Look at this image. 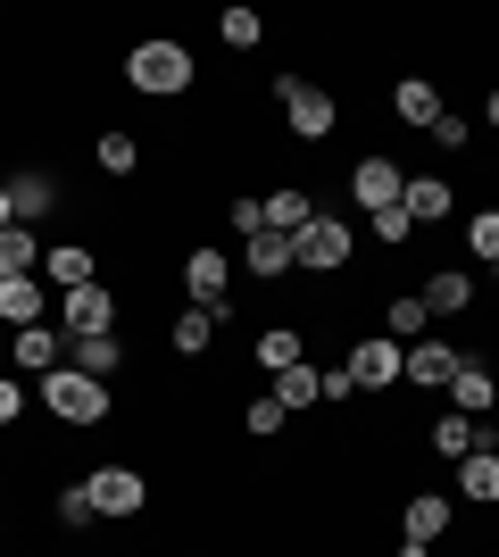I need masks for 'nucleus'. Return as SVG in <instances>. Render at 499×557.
<instances>
[{"label": "nucleus", "mask_w": 499, "mask_h": 557, "mask_svg": "<svg viewBox=\"0 0 499 557\" xmlns=\"http://www.w3.org/2000/svg\"><path fill=\"white\" fill-rule=\"evenodd\" d=\"M92 166H100V175H117V184H125V175L142 166V141L125 134V125H109V134L92 141Z\"/></svg>", "instance_id": "obj_29"}, {"label": "nucleus", "mask_w": 499, "mask_h": 557, "mask_svg": "<svg viewBox=\"0 0 499 557\" xmlns=\"http://www.w3.org/2000/svg\"><path fill=\"white\" fill-rule=\"evenodd\" d=\"M42 283L75 292V283H100V267H92V250H84V242H50V250H42Z\"/></svg>", "instance_id": "obj_24"}, {"label": "nucleus", "mask_w": 499, "mask_h": 557, "mask_svg": "<svg viewBox=\"0 0 499 557\" xmlns=\"http://www.w3.org/2000/svg\"><path fill=\"white\" fill-rule=\"evenodd\" d=\"M425 449L458 466V458H475V449H499V424H491V417H458V408H441V417L425 424Z\"/></svg>", "instance_id": "obj_8"}, {"label": "nucleus", "mask_w": 499, "mask_h": 557, "mask_svg": "<svg viewBox=\"0 0 499 557\" xmlns=\"http://www.w3.org/2000/svg\"><path fill=\"white\" fill-rule=\"evenodd\" d=\"M458 233H466V250H475V258H491V267H499V209H475Z\"/></svg>", "instance_id": "obj_34"}, {"label": "nucleus", "mask_w": 499, "mask_h": 557, "mask_svg": "<svg viewBox=\"0 0 499 557\" xmlns=\"http://www.w3.org/2000/svg\"><path fill=\"white\" fill-rule=\"evenodd\" d=\"M383 333H391V342H425L433 333V317H425V300H416V292H391V300H383Z\"/></svg>", "instance_id": "obj_26"}, {"label": "nucleus", "mask_w": 499, "mask_h": 557, "mask_svg": "<svg viewBox=\"0 0 499 557\" xmlns=\"http://www.w3.org/2000/svg\"><path fill=\"white\" fill-rule=\"evenodd\" d=\"M42 292H50V283L42 275H9V283H0V325H9V333H25V325H42Z\"/></svg>", "instance_id": "obj_20"}, {"label": "nucleus", "mask_w": 499, "mask_h": 557, "mask_svg": "<svg viewBox=\"0 0 499 557\" xmlns=\"http://www.w3.org/2000/svg\"><path fill=\"white\" fill-rule=\"evenodd\" d=\"M9 367H25L34 383H42V374L59 367V333H50V325H25L17 342H9Z\"/></svg>", "instance_id": "obj_27"}, {"label": "nucleus", "mask_w": 499, "mask_h": 557, "mask_svg": "<svg viewBox=\"0 0 499 557\" xmlns=\"http://www.w3.org/2000/svg\"><path fill=\"white\" fill-rule=\"evenodd\" d=\"M84 491H92L100 516H142L150 508V474H142V466H92Z\"/></svg>", "instance_id": "obj_10"}, {"label": "nucleus", "mask_w": 499, "mask_h": 557, "mask_svg": "<svg viewBox=\"0 0 499 557\" xmlns=\"http://www.w3.org/2000/svg\"><path fill=\"white\" fill-rule=\"evenodd\" d=\"M0 424H25V383L17 374H0Z\"/></svg>", "instance_id": "obj_38"}, {"label": "nucleus", "mask_w": 499, "mask_h": 557, "mask_svg": "<svg viewBox=\"0 0 499 557\" xmlns=\"http://www.w3.org/2000/svg\"><path fill=\"white\" fill-rule=\"evenodd\" d=\"M275 399H284L291 417H300V408H325V367H309V358H300L291 374H275Z\"/></svg>", "instance_id": "obj_28"}, {"label": "nucleus", "mask_w": 499, "mask_h": 557, "mask_svg": "<svg viewBox=\"0 0 499 557\" xmlns=\"http://www.w3.org/2000/svg\"><path fill=\"white\" fill-rule=\"evenodd\" d=\"M59 200H67V191H59V175H50V166H17V175H9V209H17V225H25V233L42 225Z\"/></svg>", "instance_id": "obj_16"}, {"label": "nucleus", "mask_w": 499, "mask_h": 557, "mask_svg": "<svg viewBox=\"0 0 499 557\" xmlns=\"http://www.w3.org/2000/svg\"><path fill=\"white\" fill-rule=\"evenodd\" d=\"M125 333H59V367H75V374H92V383H109L117 392V374H125Z\"/></svg>", "instance_id": "obj_6"}, {"label": "nucleus", "mask_w": 499, "mask_h": 557, "mask_svg": "<svg viewBox=\"0 0 499 557\" xmlns=\"http://www.w3.org/2000/svg\"><path fill=\"white\" fill-rule=\"evenodd\" d=\"M225 225H234L241 242H250V233H266V191H241L234 209H225Z\"/></svg>", "instance_id": "obj_35"}, {"label": "nucleus", "mask_w": 499, "mask_h": 557, "mask_svg": "<svg viewBox=\"0 0 499 557\" xmlns=\"http://www.w3.org/2000/svg\"><path fill=\"white\" fill-rule=\"evenodd\" d=\"M309 216H316V191H300V184H275V191H266V233H284V242H291Z\"/></svg>", "instance_id": "obj_25"}, {"label": "nucleus", "mask_w": 499, "mask_h": 557, "mask_svg": "<svg viewBox=\"0 0 499 557\" xmlns=\"http://www.w3.org/2000/svg\"><path fill=\"white\" fill-rule=\"evenodd\" d=\"M341 399H358V383L341 367H325V408H341Z\"/></svg>", "instance_id": "obj_39"}, {"label": "nucleus", "mask_w": 499, "mask_h": 557, "mask_svg": "<svg viewBox=\"0 0 499 557\" xmlns=\"http://www.w3.org/2000/svg\"><path fill=\"white\" fill-rule=\"evenodd\" d=\"M483 125H491V134H499V92H483Z\"/></svg>", "instance_id": "obj_40"}, {"label": "nucleus", "mask_w": 499, "mask_h": 557, "mask_svg": "<svg viewBox=\"0 0 499 557\" xmlns=\"http://www.w3.org/2000/svg\"><path fill=\"white\" fill-rule=\"evenodd\" d=\"M458 508H499V449H475V458H458Z\"/></svg>", "instance_id": "obj_19"}, {"label": "nucleus", "mask_w": 499, "mask_h": 557, "mask_svg": "<svg viewBox=\"0 0 499 557\" xmlns=\"http://www.w3.org/2000/svg\"><path fill=\"white\" fill-rule=\"evenodd\" d=\"M216 42H225V50H259L266 17H259V9H225V17H216Z\"/></svg>", "instance_id": "obj_32"}, {"label": "nucleus", "mask_w": 499, "mask_h": 557, "mask_svg": "<svg viewBox=\"0 0 499 557\" xmlns=\"http://www.w3.org/2000/svg\"><path fill=\"white\" fill-rule=\"evenodd\" d=\"M291 258H300V275H341V267L358 258V233L341 225L333 209H316L309 225L291 233Z\"/></svg>", "instance_id": "obj_4"}, {"label": "nucleus", "mask_w": 499, "mask_h": 557, "mask_svg": "<svg viewBox=\"0 0 499 557\" xmlns=\"http://www.w3.org/2000/svg\"><path fill=\"white\" fill-rule=\"evenodd\" d=\"M450 408H458V417H499V374H491V358H483V349H466V358H458Z\"/></svg>", "instance_id": "obj_13"}, {"label": "nucleus", "mask_w": 499, "mask_h": 557, "mask_svg": "<svg viewBox=\"0 0 499 557\" xmlns=\"http://www.w3.org/2000/svg\"><path fill=\"white\" fill-rule=\"evenodd\" d=\"M408 367V349L391 342V333H366V342H350V358H341V374H350L358 392H391Z\"/></svg>", "instance_id": "obj_9"}, {"label": "nucleus", "mask_w": 499, "mask_h": 557, "mask_svg": "<svg viewBox=\"0 0 499 557\" xmlns=\"http://www.w3.org/2000/svg\"><path fill=\"white\" fill-rule=\"evenodd\" d=\"M275 100H284V125H291L300 141H333L341 100H333L325 84H309V75H275Z\"/></svg>", "instance_id": "obj_5"}, {"label": "nucleus", "mask_w": 499, "mask_h": 557, "mask_svg": "<svg viewBox=\"0 0 499 557\" xmlns=\"http://www.w3.org/2000/svg\"><path fill=\"white\" fill-rule=\"evenodd\" d=\"M216 333H225V325H216L209 308H175V317H166V349H175V358H209Z\"/></svg>", "instance_id": "obj_22"}, {"label": "nucleus", "mask_w": 499, "mask_h": 557, "mask_svg": "<svg viewBox=\"0 0 499 557\" xmlns=\"http://www.w3.org/2000/svg\"><path fill=\"white\" fill-rule=\"evenodd\" d=\"M241 258H250V275H259V283H291V275H300V258H291L284 233H250Z\"/></svg>", "instance_id": "obj_23"}, {"label": "nucleus", "mask_w": 499, "mask_h": 557, "mask_svg": "<svg viewBox=\"0 0 499 557\" xmlns=\"http://www.w3.org/2000/svg\"><path fill=\"white\" fill-rule=\"evenodd\" d=\"M34 408H42L50 424H67V433H92V424L117 417V392L92 383V374H75V367H50L42 383H34Z\"/></svg>", "instance_id": "obj_2"}, {"label": "nucleus", "mask_w": 499, "mask_h": 557, "mask_svg": "<svg viewBox=\"0 0 499 557\" xmlns=\"http://www.w3.org/2000/svg\"><path fill=\"white\" fill-rule=\"evenodd\" d=\"M175 283H184V308H209L216 325L234 317V258H225V250H184Z\"/></svg>", "instance_id": "obj_3"}, {"label": "nucleus", "mask_w": 499, "mask_h": 557, "mask_svg": "<svg viewBox=\"0 0 499 557\" xmlns=\"http://www.w3.org/2000/svg\"><path fill=\"white\" fill-rule=\"evenodd\" d=\"M284 424H291V408H284V399H275V392H266V399H250V408H241V433H250V442H275Z\"/></svg>", "instance_id": "obj_33"}, {"label": "nucleus", "mask_w": 499, "mask_h": 557, "mask_svg": "<svg viewBox=\"0 0 499 557\" xmlns=\"http://www.w3.org/2000/svg\"><path fill=\"white\" fill-rule=\"evenodd\" d=\"M491 283H499V267H491Z\"/></svg>", "instance_id": "obj_44"}, {"label": "nucleus", "mask_w": 499, "mask_h": 557, "mask_svg": "<svg viewBox=\"0 0 499 557\" xmlns=\"http://www.w3.org/2000/svg\"><path fill=\"white\" fill-rule=\"evenodd\" d=\"M50 524H59V533H84V524H100V508H92V491H84V483H67V491H50Z\"/></svg>", "instance_id": "obj_31"}, {"label": "nucleus", "mask_w": 499, "mask_h": 557, "mask_svg": "<svg viewBox=\"0 0 499 557\" xmlns=\"http://www.w3.org/2000/svg\"><path fill=\"white\" fill-rule=\"evenodd\" d=\"M59 325H67V333H117V292H109V283H75V292H59Z\"/></svg>", "instance_id": "obj_14"}, {"label": "nucleus", "mask_w": 499, "mask_h": 557, "mask_svg": "<svg viewBox=\"0 0 499 557\" xmlns=\"http://www.w3.org/2000/svg\"><path fill=\"white\" fill-rule=\"evenodd\" d=\"M125 92H142V100H184V92H200V59H191L175 34H142V42L125 50Z\"/></svg>", "instance_id": "obj_1"}, {"label": "nucleus", "mask_w": 499, "mask_h": 557, "mask_svg": "<svg viewBox=\"0 0 499 557\" xmlns=\"http://www.w3.org/2000/svg\"><path fill=\"white\" fill-rule=\"evenodd\" d=\"M450 524H458V499H450V491H408V499H400V541H416V549L450 541Z\"/></svg>", "instance_id": "obj_11"}, {"label": "nucleus", "mask_w": 499, "mask_h": 557, "mask_svg": "<svg viewBox=\"0 0 499 557\" xmlns=\"http://www.w3.org/2000/svg\"><path fill=\"white\" fill-rule=\"evenodd\" d=\"M9 225H17V209H9V184H0V233H9Z\"/></svg>", "instance_id": "obj_41"}, {"label": "nucleus", "mask_w": 499, "mask_h": 557, "mask_svg": "<svg viewBox=\"0 0 499 557\" xmlns=\"http://www.w3.org/2000/svg\"><path fill=\"white\" fill-rule=\"evenodd\" d=\"M0 367H9V349H0Z\"/></svg>", "instance_id": "obj_42"}, {"label": "nucleus", "mask_w": 499, "mask_h": 557, "mask_svg": "<svg viewBox=\"0 0 499 557\" xmlns=\"http://www.w3.org/2000/svg\"><path fill=\"white\" fill-rule=\"evenodd\" d=\"M350 200H358V209H366V216L400 209V200H408V166L391 159V150H366V159L350 166Z\"/></svg>", "instance_id": "obj_7"}, {"label": "nucleus", "mask_w": 499, "mask_h": 557, "mask_svg": "<svg viewBox=\"0 0 499 557\" xmlns=\"http://www.w3.org/2000/svg\"><path fill=\"white\" fill-rule=\"evenodd\" d=\"M400 209L416 216V233H425V225H441V216L458 209V184H450V175H408V200H400Z\"/></svg>", "instance_id": "obj_21"}, {"label": "nucleus", "mask_w": 499, "mask_h": 557, "mask_svg": "<svg viewBox=\"0 0 499 557\" xmlns=\"http://www.w3.org/2000/svg\"><path fill=\"white\" fill-rule=\"evenodd\" d=\"M391 116H400L408 134H433V125H441V84H433V75H400V84H391Z\"/></svg>", "instance_id": "obj_17"}, {"label": "nucleus", "mask_w": 499, "mask_h": 557, "mask_svg": "<svg viewBox=\"0 0 499 557\" xmlns=\"http://www.w3.org/2000/svg\"><path fill=\"white\" fill-rule=\"evenodd\" d=\"M416 300H425L433 325H450V317H466V308H475V275H466V267H433V275L416 283Z\"/></svg>", "instance_id": "obj_15"}, {"label": "nucleus", "mask_w": 499, "mask_h": 557, "mask_svg": "<svg viewBox=\"0 0 499 557\" xmlns=\"http://www.w3.org/2000/svg\"><path fill=\"white\" fill-rule=\"evenodd\" d=\"M9 275H42V233H25V225L0 233V283Z\"/></svg>", "instance_id": "obj_30"}, {"label": "nucleus", "mask_w": 499, "mask_h": 557, "mask_svg": "<svg viewBox=\"0 0 499 557\" xmlns=\"http://www.w3.org/2000/svg\"><path fill=\"white\" fill-rule=\"evenodd\" d=\"M433 141H441V150H450V159H458V150L475 141V125H466V116H458V109H441V125H433Z\"/></svg>", "instance_id": "obj_37"}, {"label": "nucleus", "mask_w": 499, "mask_h": 557, "mask_svg": "<svg viewBox=\"0 0 499 557\" xmlns=\"http://www.w3.org/2000/svg\"><path fill=\"white\" fill-rule=\"evenodd\" d=\"M458 358H466V349H458L450 333H425V342H408V367H400V383H416V392H450Z\"/></svg>", "instance_id": "obj_12"}, {"label": "nucleus", "mask_w": 499, "mask_h": 557, "mask_svg": "<svg viewBox=\"0 0 499 557\" xmlns=\"http://www.w3.org/2000/svg\"><path fill=\"white\" fill-rule=\"evenodd\" d=\"M191 557H209V549H191Z\"/></svg>", "instance_id": "obj_43"}, {"label": "nucleus", "mask_w": 499, "mask_h": 557, "mask_svg": "<svg viewBox=\"0 0 499 557\" xmlns=\"http://www.w3.org/2000/svg\"><path fill=\"white\" fill-rule=\"evenodd\" d=\"M366 225H375V242H383V250L416 242V216H408V209H383V216H366Z\"/></svg>", "instance_id": "obj_36"}, {"label": "nucleus", "mask_w": 499, "mask_h": 557, "mask_svg": "<svg viewBox=\"0 0 499 557\" xmlns=\"http://www.w3.org/2000/svg\"><path fill=\"white\" fill-rule=\"evenodd\" d=\"M300 358H309V333H300V325H266V333H250V367H259V374H291Z\"/></svg>", "instance_id": "obj_18"}]
</instances>
